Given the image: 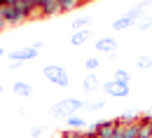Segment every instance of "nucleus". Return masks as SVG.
Segmentation results:
<instances>
[{"label":"nucleus","instance_id":"f257e3e1","mask_svg":"<svg viewBox=\"0 0 152 138\" xmlns=\"http://www.w3.org/2000/svg\"><path fill=\"white\" fill-rule=\"evenodd\" d=\"M150 7V0H143L140 5H136L133 9H129L124 17H119V19H115V23H113V28L115 31H124V28H131L133 23H138V21L145 17V12L143 9H148Z\"/></svg>","mask_w":152,"mask_h":138},{"label":"nucleus","instance_id":"f03ea898","mask_svg":"<svg viewBox=\"0 0 152 138\" xmlns=\"http://www.w3.org/2000/svg\"><path fill=\"white\" fill-rule=\"evenodd\" d=\"M80 108H84V101L82 99H61L58 103L52 105V115L54 117H70V115H75Z\"/></svg>","mask_w":152,"mask_h":138},{"label":"nucleus","instance_id":"7ed1b4c3","mask_svg":"<svg viewBox=\"0 0 152 138\" xmlns=\"http://www.w3.org/2000/svg\"><path fill=\"white\" fill-rule=\"evenodd\" d=\"M42 73H45V77L49 80L52 84H56V87H68L70 84V75H68V70L66 68H61V66H45L42 68Z\"/></svg>","mask_w":152,"mask_h":138},{"label":"nucleus","instance_id":"20e7f679","mask_svg":"<svg viewBox=\"0 0 152 138\" xmlns=\"http://www.w3.org/2000/svg\"><path fill=\"white\" fill-rule=\"evenodd\" d=\"M101 89H103L108 96H115V99H124V96H129V91H131V87H129L126 82H119V80H108V82H103Z\"/></svg>","mask_w":152,"mask_h":138},{"label":"nucleus","instance_id":"39448f33","mask_svg":"<svg viewBox=\"0 0 152 138\" xmlns=\"http://www.w3.org/2000/svg\"><path fill=\"white\" fill-rule=\"evenodd\" d=\"M0 17L5 19L7 26H17V23H23V14H21L19 9H17V5H2L0 7Z\"/></svg>","mask_w":152,"mask_h":138},{"label":"nucleus","instance_id":"423d86ee","mask_svg":"<svg viewBox=\"0 0 152 138\" xmlns=\"http://www.w3.org/2000/svg\"><path fill=\"white\" fill-rule=\"evenodd\" d=\"M40 54V49H35V47H33V45H31V47H21V49H12V52H10V59L14 61V63H23V61H31V59H35V56H38Z\"/></svg>","mask_w":152,"mask_h":138},{"label":"nucleus","instance_id":"0eeeda50","mask_svg":"<svg viewBox=\"0 0 152 138\" xmlns=\"http://www.w3.org/2000/svg\"><path fill=\"white\" fill-rule=\"evenodd\" d=\"M117 126H119V119H103L98 129V138H113Z\"/></svg>","mask_w":152,"mask_h":138},{"label":"nucleus","instance_id":"6e6552de","mask_svg":"<svg viewBox=\"0 0 152 138\" xmlns=\"http://www.w3.org/2000/svg\"><path fill=\"white\" fill-rule=\"evenodd\" d=\"M40 12H42V17H54V14H61L58 0H42V2H40Z\"/></svg>","mask_w":152,"mask_h":138},{"label":"nucleus","instance_id":"1a4fd4ad","mask_svg":"<svg viewBox=\"0 0 152 138\" xmlns=\"http://www.w3.org/2000/svg\"><path fill=\"white\" fill-rule=\"evenodd\" d=\"M96 49L103 52V54H113L115 49H117V40H115V38H101V40H96Z\"/></svg>","mask_w":152,"mask_h":138},{"label":"nucleus","instance_id":"9d476101","mask_svg":"<svg viewBox=\"0 0 152 138\" xmlns=\"http://www.w3.org/2000/svg\"><path fill=\"white\" fill-rule=\"evenodd\" d=\"M82 87H84L87 94H91L96 89H101V80L96 77V73H87V77L82 80Z\"/></svg>","mask_w":152,"mask_h":138},{"label":"nucleus","instance_id":"9b49d317","mask_svg":"<svg viewBox=\"0 0 152 138\" xmlns=\"http://www.w3.org/2000/svg\"><path fill=\"white\" fill-rule=\"evenodd\" d=\"M89 38H91V31H89V28H84V31H75V33L70 35V45H73V47H80V45H84Z\"/></svg>","mask_w":152,"mask_h":138},{"label":"nucleus","instance_id":"f8f14e48","mask_svg":"<svg viewBox=\"0 0 152 138\" xmlns=\"http://www.w3.org/2000/svg\"><path fill=\"white\" fill-rule=\"evenodd\" d=\"M12 91H14L17 96H23V99H26V96H31V94H33V87H31L28 82H14Z\"/></svg>","mask_w":152,"mask_h":138},{"label":"nucleus","instance_id":"ddd939ff","mask_svg":"<svg viewBox=\"0 0 152 138\" xmlns=\"http://www.w3.org/2000/svg\"><path fill=\"white\" fill-rule=\"evenodd\" d=\"M68 129H73V131H84V129H87V122L80 117V115H70V117H68Z\"/></svg>","mask_w":152,"mask_h":138},{"label":"nucleus","instance_id":"4468645a","mask_svg":"<svg viewBox=\"0 0 152 138\" xmlns=\"http://www.w3.org/2000/svg\"><path fill=\"white\" fill-rule=\"evenodd\" d=\"M89 23H91V17H77L73 21V33L75 31H84V28H89Z\"/></svg>","mask_w":152,"mask_h":138},{"label":"nucleus","instance_id":"2eb2a0df","mask_svg":"<svg viewBox=\"0 0 152 138\" xmlns=\"http://www.w3.org/2000/svg\"><path fill=\"white\" fill-rule=\"evenodd\" d=\"M58 7H61V12H73L80 7V0H58Z\"/></svg>","mask_w":152,"mask_h":138},{"label":"nucleus","instance_id":"dca6fc26","mask_svg":"<svg viewBox=\"0 0 152 138\" xmlns=\"http://www.w3.org/2000/svg\"><path fill=\"white\" fill-rule=\"evenodd\" d=\"M138 119H140L138 112H124V115L119 117V124H136Z\"/></svg>","mask_w":152,"mask_h":138},{"label":"nucleus","instance_id":"f3484780","mask_svg":"<svg viewBox=\"0 0 152 138\" xmlns=\"http://www.w3.org/2000/svg\"><path fill=\"white\" fill-rule=\"evenodd\" d=\"M115 80H119V82H126V84H129L131 75H129V70H124V68H117V70H115Z\"/></svg>","mask_w":152,"mask_h":138},{"label":"nucleus","instance_id":"a211bd4d","mask_svg":"<svg viewBox=\"0 0 152 138\" xmlns=\"http://www.w3.org/2000/svg\"><path fill=\"white\" fill-rule=\"evenodd\" d=\"M98 66H101V61L96 59V56H89V59L84 61V68H87L89 73H94V70H96V68H98Z\"/></svg>","mask_w":152,"mask_h":138},{"label":"nucleus","instance_id":"6ab92c4d","mask_svg":"<svg viewBox=\"0 0 152 138\" xmlns=\"http://www.w3.org/2000/svg\"><path fill=\"white\" fill-rule=\"evenodd\" d=\"M136 66H138V68H152V56L150 54H143L140 59L136 61Z\"/></svg>","mask_w":152,"mask_h":138},{"label":"nucleus","instance_id":"aec40b11","mask_svg":"<svg viewBox=\"0 0 152 138\" xmlns=\"http://www.w3.org/2000/svg\"><path fill=\"white\" fill-rule=\"evenodd\" d=\"M84 108H87V110H103V108H105V103H103V101H89V103H84Z\"/></svg>","mask_w":152,"mask_h":138},{"label":"nucleus","instance_id":"412c9836","mask_svg":"<svg viewBox=\"0 0 152 138\" xmlns=\"http://www.w3.org/2000/svg\"><path fill=\"white\" fill-rule=\"evenodd\" d=\"M150 26H152V17H148V14H145L143 19L138 21V31H148Z\"/></svg>","mask_w":152,"mask_h":138},{"label":"nucleus","instance_id":"4be33fe9","mask_svg":"<svg viewBox=\"0 0 152 138\" xmlns=\"http://www.w3.org/2000/svg\"><path fill=\"white\" fill-rule=\"evenodd\" d=\"M42 131H45L42 126H33V129H31V136H33V138H40V136H42Z\"/></svg>","mask_w":152,"mask_h":138},{"label":"nucleus","instance_id":"5701e85b","mask_svg":"<svg viewBox=\"0 0 152 138\" xmlns=\"http://www.w3.org/2000/svg\"><path fill=\"white\" fill-rule=\"evenodd\" d=\"M19 0H5V5H17Z\"/></svg>","mask_w":152,"mask_h":138},{"label":"nucleus","instance_id":"b1692460","mask_svg":"<svg viewBox=\"0 0 152 138\" xmlns=\"http://www.w3.org/2000/svg\"><path fill=\"white\" fill-rule=\"evenodd\" d=\"M28 2H35V5H40V2H42V0H28Z\"/></svg>","mask_w":152,"mask_h":138},{"label":"nucleus","instance_id":"393cba45","mask_svg":"<svg viewBox=\"0 0 152 138\" xmlns=\"http://www.w3.org/2000/svg\"><path fill=\"white\" fill-rule=\"evenodd\" d=\"M0 94H2V84H0Z\"/></svg>","mask_w":152,"mask_h":138},{"label":"nucleus","instance_id":"a878e982","mask_svg":"<svg viewBox=\"0 0 152 138\" xmlns=\"http://www.w3.org/2000/svg\"><path fill=\"white\" fill-rule=\"evenodd\" d=\"M0 56H2V49H0Z\"/></svg>","mask_w":152,"mask_h":138}]
</instances>
